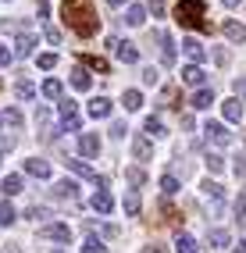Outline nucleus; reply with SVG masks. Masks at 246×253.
<instances>
[{
    "label": "nucleus",
    "mask_w": 246,
    "mask_h": 253,
    "mask_svg": "<svg viewBox=\"0 0 246 253\" xmlns=\"http://www.w3.org/2000/svg\"><path fill=\"white\" fill-rule=\"evenodd\" d=\"M143 132H146V136H168V128L161 125V118H146V122H143Z\"/></svg>",
    "instance_id": "cd10ccee"
},
{
    "label": "nucleus",
    "mask_w": 246,
    "mask_h": 253,
    "mask_svg": "<svg viewBox=\"0 0 246 253\" xmlns=\"http://www.w3.org/2000/svg\"><path fill=\"white\" fill-rule=\"evenodd\" d=\"M175 253H196V239L186 235V232H178L175 235Z\"/></svg>",
    "instance_id": "5701e85b"
},
{
    "label": "nucleus",
    "mask_w": 246,
    "mask_h": 253,
    "mask_svg": "<svg viewBox=\"0 0 246 253\" xmlns=\"http://www.w3.org/2000/svg\"><path fill=\"white\" fill-rule=\"evenodd\" d=\"M236 93H239V96H246V79H236Z\"/></svg>",
    "instance_id": "5fc2aeb1"
},
{
    "label": "nucleus",
    "mask_w": 246,
    "mask_h": 253,
    "mask_svg": "<svg viewBox=\"0 0 246 253\" xmlns=\"http://www.w3.org/2000/svg\"><path fill=\"white\" fill-rule=\"evenodd\" d=\"M125 22H128V25H143V22H146V7H143V4H132V7L125 11Z\"/></svg>",
    "instance_id": "b1692460"
},
{
    "label": "nucleus",
    "mask_w": 246,
    "mask_h": 253,
    "mask_svg": "<svg viewBox=\"0 0 246 253\" xmlns=\"http://www.w3.org/2000/svg\"><path fill=\"white\" fill-rule=\"evenodd\" d=\"M204 132H207V139L214 143V146H228V143H232V132H228L221 122H207Z\"/></svg>",
    "instance_id": "20e7f679"
},
{
    "label": "nucleus",
    "mask_w": 246,
    "mask_h": 253,
    "mask_svg": "<svg viewBox=\"0 0 246 253\" xmlns=\"http://www.w3.org/2000/svg\"><path fill=\"white\" fill-rule=\"evenodd\" d=\"M189 104H193L196 111H207L210 104H214V93H210V89H196V93H193V100H189Z\"/></svg>",
    "instance_id": "f3484780"
},
{
    "label": "nucleus",
    "mask_w": 246,
    "mask_h": 253,
    "mask_svg": "<svg viewBox=\"0 0 246 253\" xmlns=\"http://www.w3.org/2000/svg\"><path fill=\"white\" fill-rule=\"evenodd\" d=\"M54 253H64V250H54Z\"/></svg>",
    "instance_id": "e2e57ef3"
},
{
    "label": "nucleus",
    "mask_w": 246,
    "mask_h": 253,
    "mask_svg": "<svg viewBox=\"0 0 246 253\" xmlns=\"http://www.w3.org/2000/svg\"><path fill=\"white\" fill-rule=\"evenodd\" d=\"M157 40H161V61L171 68V64H175V40L168 36V32H157Z\"/></svg>",
    "instance_id": "1a4fd4ad"
},
{
    "label": "nucleus",
    "mask_w": 246,
    "mask_h": 253,
    "mask_svg": "<svg viewBox=\"0 0 246 253\" xmlns=\"http://www.w3.org/2000/svg\"><path fill=\"white\" fill-rule=\"evenodd\" d=\"M125 211H128V214H139V196H136V193H128V200H125Z\"/></svg>",
    "instance_id": "79ce46f5"
},
{
    "label": "nucleus",
    "mask_w": 246,
    "mask_h": 253,
    "mask_svg": "<svg viewBox=\"0 0 246 253\" xmlns=\"http://www.w3.org/2000/svg\"><path fill=\"white\" fill-rule=\"evenodd\" d=\"M175 100H178V89L175 86H164L161 89V107H175Z\"/></svg>",
    "instance_id": "473e14b6"
},
{
    "label": "nucleus",
    "mask_w": 246,
    "mask_h": 253,
    "mask_svg": "<svg viewBox=\"0 0 246 253\" xmlns=\"http://www.w3.org/2000/svg\"><path fill=\"white\" fill-rule=\"evenodd\" d=\"M54 200H64V204H75V200H79V185H75L72 178L57 182V185H54Z\"/></svg>",
    "instance_id": "423d86ee"
},
{
    "label": "nucleus",
    "mask_w": 246,
    "mask_h": 253,
    "mask_svg": "<svg viewBox=\"0 0 246 253\" xmlns=\"http://www.w3.org/2000/svg\"><path fill=\"white\" fill-rule=\"evenodd\" d=\"M204 68H200V64H186V68H182V82H186V86H204Z\"/></svg>",
    "instance_id": "9b49d317"
},
{
    "label": "nucleus",
    "mask_w": 246,
    "mask_h": 253,
    "mask_svg": "<svg viewBox=\"0 0 246 253\" xmlns=\"http://www.w3.org/2000/svg\"><path fill=\"white\" fill-rule=\"evenodd\" d=\"M204 14H207L204 0H178V4H175V22L182 25V29H200V32H207L210 22L204 18Z\"/></svg>",
    "instance_id": "f03ea898"
},
{
    "label": "nucleus",
    "mask_w": 246,
    "mask_h": 253,
    "mask_svg": "<svg viewBox=\"0 0 246 253\" xmlns=\"http://www.w3.org/2000/svg\"><path fill=\"white\" fill-rule=\"evenodd\" d=\"M200 189H204V196H210V200H221V193H225L221 185H218V182H210V178H207V182L200 185Z\"/></svg>",
    "instance_id": "e433bc0d"
},
{
    "label": "nucleus",
    "mask_w": 246,
    "mask_h": 253,
    "mask_svg": "<svg viewBox=\"0 0 246 253\" xmlns=\"http://www.w3.org/2000/svg\"><path fill=\"white\" fill-rule=\"evenodd\" d=\"M161 189H164V196H175V193H178V178H175V175H164V178H161Z\"/></svg>",
    "instance_id": "c9c22d12"
},
{
    "label": "nucleus",
    "mask_w": 246,
    "mask_h": 253,
    "mask_svg": "<svg viewBox=\"0 0 246 253\" xmlns=\"http://www.w3.org/2000/svg\"><path fill=\"white\" fill-rule=\"evenodd\" d=\"M43 36H46V43H54V46L61 43V32H57L54 25H46V32H43Z\"/></svg>",
    "instance_id": "c03bdc74"
},
{
    "label": "nucleus",
    "mask_w": 246,
    "mask_h": 253,
    "mask_svg": "<svg viewBox=\"0 0 246 253\" xmlns=\"http://www.w3.org/2000/svg\"><path fill=\"white\" fill-rule=\"evenodd\" d=\"M157 68H143V82H146V86H157Z\"/></svg>",
    "instance_id": "37998d69"
},
{
    "label": "nucleus",
    "mask_w": 246,
    "mask_h": 253,
    "mask_svg": "<svg viewBox=\"0 0 246 253\" xmlns=\"http://www.w3.org/2000/svg\"><path fill=\"white\" fill-rule=\"evenodd\" d=\"M14 93H18V100H32V96H36V86H32L29 79H22L18 86H14Z\"/></svg>",
    "instance_id": "7c9ffc66"
},
{
    "label": "nucleus",
    "mask_w": 246,
    "mask_h": 253,
    "mask_svg": "<svg viewBox=\"0 0 246 253\" xmlns=\"http://www.w3.org/2000/svg\"><path fill=\"white\" fill-rule=\"evenodd\" d=\"M36 122H40V128H46V122H50V111H46V107H43V111L36 114Z\"/></svg>",
    "instance_id": "09e8293b"
},
{
    "label": "nucleus",
    "mask_w": 246,
    "mask_h": 253,
    "mask_svg": "<svg viewBox=\"0 0 246 253\" xmlns=\"http://www.w3.org/2000/svg\"><path fill=\"white\" fill-rule=\"evenodd\" d=\"M0 125H4V114H0Z\"/></svg>",
    "instance_id": "680f3d73"
},
{
    "label": "nucleus",
    "mask_w": 246,
    "mask_h": 253,
    "mask_svg": "<svg viewBox=\"0 0 246 253\" xmlns=\"http://www.w3.org/2000/svg\"><path fill=\"white\" fill-rule=\"evenodd\" d=\"M14 217H18V211H14L7 200H4V204H0V228H11V225H14Z\"/></svg>",
    "instance_id": "a878e982"
},
{
    "label": "nucleus",
    "mask_w": 246,
    "mask_h": 253,
    "mask_svg": "<svg viewBox=\"0 0 246 253\" xmlns=\"http://www.w3.org/2000/svg\"><path fill=\"white\" fill-rule=\"evenodd\" d=\"M132 154H136V161H150V157H154V146H150V139H143V136H139V139L132 143Z\"/></svg>",
    "instance_id": "4be33fe9"
},
{
    "label": "nucleus",
    "mask_w": 246,
    "mask_h": 253,
    "mask_svg": "<svg viewBox=\"0 0 246 253\" xmlns=\"http://www.w3.org/2000/svg\"><path fill=\"white\" fill-rule=\"evenodd\" d=\"M118 57H122L125 64H136V61H139V46H136V43H125V40H122V46H118Z\"/></svg>",
    "instance_id": "aec40b11"
},
{
    "label": "nucleus",
    "mask_w": 246,
    "mask_h": 253,
    "mask_svg": "<svg viewBox=\"0 0 246 253\" xmlns=\"http://www.w3.org/2000/svg\"><path fill=\"white\" fill-rule=\"evenodd\" d=\"M232 253H246V239H243V243H239V246H236Z\"/></svg>",
    "instance_id": "13d9d810"
},
{
    "label": "nucleus",
    "mask_w": 246,
    "mask_h": 253,
    "mask_svg": "<svg viewBox=\"0 0 246 253\" xmlns=\"http://www.w3.org/2000/svg\"><path fill=\"white\" fill-rule=\"evenodd\" d=\"M57 107H61V125L57 132H75L82 122H79V107H75V100H57Z\"/></svg>",
    "instance_id": "7ed1b4c3"
},
{
    "label": "nucleus",
    "mask_w": 246,
    "mask_h": 253,
    "mask_svg": "<svg viewBox=\"0 0 246 253\" xmlns=\"http://www.w3.org/2000/svg\"><path fill=\"white\" fill-rule=\"evenodd\" d=\"M25 217H36V221H43V217H50V211H46V207H29Z\"/></svg>",
    "instance_id": "a19ab883"
},
{
    "label": "nucleus",
    "mask_w": 246,
    "mask_h": 253,
    "mask_svg": "<svg viewBox=\"0 0 246 253\" xmlns=\"http://www.w3.org/2000/svg\"><path fill=\"white\" fill-rule=\"evenodd\" d=\"M204 161H207V168H210L214 175H221V171H225V157H221V154H207Z\"/></svg>",
    "instance_id": "72a5a7b5"
},
{
    "label": "nucleus",
    "mask_w": 246,
    "mask_h": 253,
    "mask_svg": "<svg viewBox=\"0 0 246 253\" xmlns=\"http://www.w3.org/2000/svg\"><path fill=\"white\" fill-rule=\"evenodd\" d=\"M111 136H114V139L125 136V122H114V125H111Z\"/></svg>",
    "instance_id": "de8ad7c7"
},
{
    "label": "nucleus",
    "mask_w": 246,
    "mask_h": 253,
    "mask_svg": "<svg viewBox=\"0 0 246 253\" xmlns=\"http://www.w3.org/2000/svg\"><path fill=\"white\" fill-rule=\"evenodd\" d=\"M221 32H225L232 43H246V25H243V22H225Z\"/></svg>",
    "instance_id": "4468645a"
},
{
    "label": "nucleus",
    "mask_w": 246,
    "mask_h": 253,
    "mask_svg": "<svg viewBox=\"0 0 246 253\" xmlns=\"http://www.w3.org/2000/svg\"><path fill=\"white\" fill-rule=\"evenodd\" d=\"M0 86H4V82H0Z\"/></svg>",
    "instance_id": "0e129e2a"
},
{
    "label": "nucleus",
    "mask_w": 246,
    "mask_h": 253,
    "mask_svg": "<svg viewBox=\"0 0 246 253\" xmlns=\"http://www.w3.org/2000/svg\"><path fill=\"white\" fill-rule=\"evenodd\" d=\"M79 150H82L86 161H93L96 154H100V136H96V132H82V136H79Z\"/></svg>",
    "instance_id": "39448f33"
},
{
    "label": "nucleus",
    "mask_w": 246,
    "mask_h": 253,
    "mask_svg": "<svg viewBox=\"0 0 246 253\" xmlns=\"http://www.w3.org/2000/svg\"><path fill=\"white\" fill-rule=\"evenodd\" d=\"M236 175H246V157H236Z\"/></svg>",
    "instance_id": "864d4df0"
},
{
    "label": "nucleus",
    "mask_w": 246,
    "mask_h": 253,
    "mask_svg": "<svg viewBox=\"0 0 246 253\" xmlns=\"http://www.w3.org/2000/svg\"><path fill=\"white\" fill-rule=\"evenodd\" d=\"M122 107L139 111V107H143V93H139V89H125V93H122Z\"/></svg>",
    "instance_id": "412c9836"
},
{
    "label": "nucleus",
    "mask_w": 246,
    "mask_h": 253,
    "mask_svg": "<svg viewBox=\"0 0 246 253\" xmlns=\"http://www.w3.org/2000/svg\"><path fill=\"white\" fill-rule=\"evenodd\" d=\"M82 61V68H93V72H107L111 64L104 61V57H93V54H86V57H79Z\"/></svg>",
    "instance_id": "c85d7f7f"
},
{
    "label": "nucleus",
    "mask_w": 246,
    "mask_h": 253,
    "mask_svg": "<svg viewBox=\"0 0 246 253\" xmlns=\"http://www.w3.org/2000/svg\"><path fill=\"white\" fill-rule=\"evenodd\" d=\"M107 4H111V7H122V4H128V0H107Z\"/></svg>",
    "instance_id": "4d7b16f0"
},
{
    "label": "nucleus",
    "mask_w": 246,
    "mask_h": 253,
    "mask_svg": "<svg viewBox=\"0 0 246 253\" xmlns=\"http://www.w3.org/2000/svg\"><path fill=\"white\" fill-rule=\"evenodd\" d=\"M0 253H22V246H18V243H4V246H0Z\"/></svg>",
    "instance_id": "3c124183"
},
{
    "label": "nucleus",
    "mask_w": 246,
    "mask_h": 253,
    "mask_svg": "<svg viewBox=\"0 0 246 253\" xmlns=\"http://www.w3.org/2000/svg\"><path fill=\"white\" fill-rule=\"evenodd\" d=\"M61 93H64V86H61L57 79H46V82H43V96H46V100H61Z\"/></svg>",
    "instance_id": "bb28decb"
},
{
    "label": "nucleus",
    "mask_w": 246,
    "mask_h": 253,
    "mask_svg": "<svg viewBox=\"0 0 246 253\" xmlns=\"http://www.w3.org/2000/svg\"><path fill=\"white\" fill-rule=\"evenodd\" d=\"M0 164H4V150H0Z\"/></svg>",
    "instance_id": "052dcab7"
},
{
    "label": "nucleus",
    "mask_w": 246,
    "mask_h": 253,
    "mask_svg": "<svg viewBox=\"0 0 246 253\" xmlns=\"http://www.w3.org/2000/svg\"><path fill=\"white\" fill-rule=\"evenodd\" d=\"M50 235H54L57 243H68V239H72V228H68V225H54V228H50Z\"/></svg>",
    "instance_id": "4c0bfd02"
},
{
    "label": "nucleus",
    "mask_w": 246,
    "mask_h": 253,
    "mask_svg": "<svg viewBox=\"0 0 246 253\" xmlns=\"http://www.w3.org/2000/svg\"><path fill=\"white\" fill-rule=\"evenodd\" d=\"M182 50H186V57H189V61H193V64H200V61H204V57H207V46H204V43H200V40H193V36H189V40H186V43H182Z\"/></svg>",
    "instance_id": "0eeeda50"
},
{
    "label": "nucleus",
    "mask_w": 246,
    "mask_h": 253,
    "mask_svg": "<svg viewBox=\"0 0 246 253\" xmlns=\"http://www.w3.org/2000/svg\"><path fill=\"white\" fill-rule=\"evenodd\" d=\"M68 168H72L75 175H82V178H89V182H96V185H107V178H104V175H96L93 168H89V164H82V161H68Z\"/></svg>",
    "instance_id": "6e6552de"
},
{
    "label": "nucleus",
    "mask_w": 246,
    "mask_h": 253,
    "mask_svg": "<svg viewBox=\"0 0 246 253\" xmlns=\"http://www.w3.org/2000/svg\"><path fill=\"white\" fill-rule=\"evenodd\" d=\"M221 111H225V122H239V118H243V104H239L236 96H232V100H225Z\"/></svg>",
    "instance_id": "a211bd4d"
},
{
    "label": "nucleus",
    "mask_w": 246,
    "mask_h": 253,
    "mask_svg": "<svg viewBox=\"0 0 246 253\" xmlns=\"http://www.w3.org/2000/svg\"><path fill=\"white\" fill-rule=\"evenodd\" d=\"M111 114V100L107 96H93L89 100V118H107Z\"/></svg>",
    "instance_id": "dca6fc26"
},
{
    "label": "nucleus",
    "mask_w": 246,
    "mask_h": 253,
    "mask_svg": "<svg viewBox=\"0 0 246 253\" xmlns=\"http://www.w3.org/2000/svg\"><path fill=\"white\" fill-rule=\"evenodd\" d=\"M4 125L22 128V111H18V107H7V111H4Z\"/></svg>",
    "instance_id": "2f4dec72"
},
{
    "label": "nucleus",
    "mask_w": 246,
    "mask_h": 253,
    "mask_svg": "<svg viewBox=\"0 0 246 253\" xmlns=\"http://www.w3.org/2000/svg\"><path fill=\"white\" fill-rule=\"evenodd\" d=\"M143 253H168V250H164V246H146Z\"/></svg>",
    "instance_id": "6e6d98bb"
},
{
    "label": "nucleus",
    "mask_w": 246,
    "mask_h": 253,
    "mask_svg": "<svg viewBox=\"0 0 246 253\" xmlns=\"http://www.w3.org/2000/svg\"><path fill=\"white\" fill-rule=\"evenodd\" d=\"M36 64H40L43 72H50L54 64H57V54H40V57H36Z\"/></svg>",
    "instance_id": "ea45409f"
},
{
    "label": "nucleus",
    "mask_w": 246,
    "mask_h": 253,
    "mask_svg": "<svg viewBox=\"0 0 246 253\" xmlns=\"http://www.w3.org/2000/svg\"><path fill=\"white\" fill-rule=\"evenodd\" d=\"M36 36H32V32H22V36H18V43H14V54H18V57H29L32 54V50H36Z\"/></svg>",
    "instance_id": "f8f14e48"
},
{
    "label": "nucleus",
    "mask_w": 246,
    "mask_h": 253,
    "mask_svg": "<svg viewBox=\"0 0 246 253\" xmlns=\"http://www.w3.org/2000/svg\"><path fill=\"white\" fill-rule=\"evenodd\" d=\"M0 189H4V196H18L22 193V178L18 175H7L4 182H0Z\"/></svg>",
    "instance_id": "393cba45"
},
{
    "label": "nucleus",
    "mask_w": 246,
    "mask_h": 253,
    "mask_svg": "<svg viewBox=\"0 0 246 253\" xmlns=\"http://www.w3.org/2000/svg\"><path fill=\"white\" fill-rule=\"evenodd\" d=\"M125 178H128V185H136V189H139V185H146V171H143V168H128Z\"/></svg>",
    "instance_id": "c756f323"
},
{
    "label": "nucleus",
    "mask_w": 246,
    "mask_h": 253,
    "mask_svg": "<svg viewBox=\"0 0 246 253\" xmlns=\"http://www.w3.org/2000/svg\"><path fill=\"white\" fill-rule=\"evenodd\" d=\"M207 243L214 246V250H225V246H232V235H228V228H210Z\"/></svg>",
    "instance_id": "2eb2a0df"
},
{
    "label": "nucleus",
    "mask_w": 246,
    "mask_h": 253,
    "mask_svg": "<svg viewBox=\"0 0 246 253\" xmlns=\"http://www.w3.org/2000/svg\"><path fill=\"white\" fill-rule=\"evenodd\" d=\"M236 4H239V0H225V7H236Z\"/></svg>",
    "instance_id": "bf43d9fd"
},
{
    "label": "nucleus",
    "mask_w": 246,
    "mask_h": 253,
    "mask_svg": "<svg viewBox=\"0 0 246 253\" xmlns=\"http://www.w3.org/2000/svg\"><path fill=\"white\" fill-rule=\"evenodd\" d=\"M82 253H107V246L100 239H86V243H82Z\"/></svg>",
    "instance_id": "58836bf2"
},
{
    "label": "nucleus",
    "mask_w": 246,
    "mask_h": 253,
    "mask_svg": "<svg viewBox=\"0 0 246 253\" xmlns=\"http://www.w3.org/2000/svg\"><path fill=\"white\" fill-rule=\"evenodd\" d=\"M61 18H64V25H68L72 32H79V36H93L96 25H100L96 11L86 4V0H64L61 4Z\"/></svg>",
    "instance_id": "f257e3e1"
},
{
    "label": "nucleus",
    "mask_w": 246,
    "mask_h": 253,
    "mask_svg": "<svg viewBox=\"0 0 246 253\" xmlns=\"http://www.w3.org/2000/svg\"><path fill=\"white\" fill-rule=\"evenodd\" d=\"M236 225H246V189H243L239 200H236Z\"/></svg>",
    "instance_id": "f704fd0d"
},
{
    "label": "nucleus",
    "mask_w": 246,
    "mask_h": 253,
    "mask_svg": "<svg viewBox=\"0 0 246 253\" xmlns=\"http://www.w3.org/2000/svg\"><path fill=\"white\" fill-rule=\"evenodd\" d=\"M4 64H11V50H7V46H0V68H4Z\"/></svg>",
    "instance_id": "603ef678"
},
{
    "label": "nucleus",
    "mask_w": 246,
    "mask_h": 253,
    "mask_svg": "<svg viewBox=\"0 0 246 253\" xmlns=\"http://www.w3.org/2000/svg\"><path fill=\"white\" fill-rule=\"evenodd\" d=\"M89 204H93V211H100V214H111V211H114V196H111L107 189H100V193H96V196L89 200Z\"/></svg>",
    "instance_id": "ddd939ff"
},
{
    "label": "nucleus",
    "mask_w": 246,
    "mask_h": 253,
    "mask_svg": "<svg viewBox=\"0 0 246 253\" xmlns=\"http://www.w3.org/2000/svg\"><path fill=\"white\" fill-rule=\"evenodd\" d=\"M36 7H40V18H50V4L46 0H36Z\"/></svg>",
    "instance_id": "49530a36"
},
{
    "label": "nucleus",
    "mask_w": 246,
    "mask_h": 253,
    "mask_svg": "<svg viewBox=\"0 0 246 253\" xmlns=\"http://www.w3.org/2000/svg\"><path fill=\"white\" fill-rule=\"evenodd\" d=\"M25 171H29L32 178H50V164H46L43 157H29V161H25Z\"/></svg>",
    "instance_id": "9d476101"
},
{
    "label": "nucleus",
    "mask_w": 246,
    "mask_h": 253,
    "mask_svg": "<svg viewBox=\"0 0 246 253\" xmlns=\"http://www.w3.org/2000/svg\"><path fill=\"white\" fill-rule=\"evenodd\" d=\"M214 61H218L221 68H225V64H228V50H214Z\"/></svg>",
    "instance_id": "8fccbe9b"
},
{
    "label": "nucleus",
    "mask_w": 246,
    "mask_h": 253,
    "mask_svg": "<svg viewBox=\"0 0 246 253\" xmlns=\"http://www.w3.org/2000/svg\"><path fill=\"white\" fill-rule=\"evenodd\" d=\"M146 11H154V14H164V0H150V4H146Z\"/></svg>",
    "instance_id": "a18cd8bd"
},
{
    "label": "nucleus",
    "mask_w": 246,
    "mask_h": 253,
    "mask_svg": "<svg viewBox=\"0 0 246 253\" xmlns=\"http://www.w3.org/2000/svg\"><path fill=\"white\" fill-rule=\"evenodd\" d=\"M72 86H75V89H82V93H86V89L93 86V79H89V72L82 68V64H79V68L72 72Z\"/></svg>",
    "instance_id": "6ab92c4d"
}]
</instances>
